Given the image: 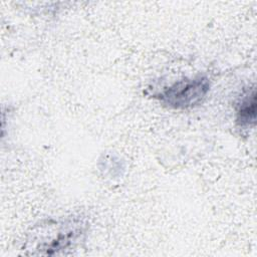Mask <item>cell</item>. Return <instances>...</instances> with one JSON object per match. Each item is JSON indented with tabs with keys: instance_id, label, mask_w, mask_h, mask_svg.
Here are the masks:
<instances>
[{
	"instance_id": "obj_1",
	"label": "cell",
	"mask_w": 257,
	"mask_h": 257,
	"mask_svg": "<svg viewBox=\"0 0 257 257\" xmlns=\"http://www.w3.org/2000/svg\"><path fill=\"white\" fill-rule=\"evenodd\" d=\"M210 90V81L204 75L184 78L154 95L164 105L174 109H188L203 102Z\"/></svg>"
},
{
	"instance_id": "obj_2",
	"label": "cell",
	"mask_w": 257,
	"mask_h": 257,
	"mask_svg": "<svg viewBox=\"0 0 257 257\" xmlns=\"http://www.w3.org/2000/svg\"><path fill=\"white\" fill-rule=\"evenodd\" d=\"M256 120V90L252 87L246 90L236 105V122L242 128L255 124Z\"/></svg>"
}]
</instances>
